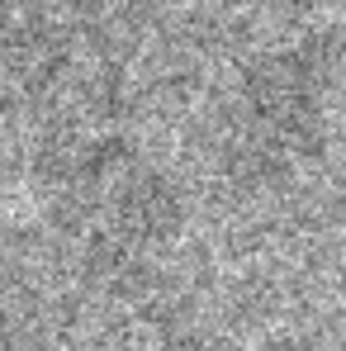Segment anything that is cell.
I'll use <instances>...</instances> for the list:
<instances>
[{"mask_svg":"<svg viewBox=\"0 0 346 351\" xmlns=\"http://www.w3.org/2000/svg\"><path fill=\"white\" fill-rule=\"evenodd\" d=\"M76 214L86 233L128 247L162 233V223L171 219V199L147 167L128 162L123 152H95L76 171Z\"/></svg>","mask_w":346,"mask_h":351,"instance_id":"6da1fadb","label":"cell"},{"mask_svg":"<svg viewBox=\"0 0 346 351\" xmlns=\"http://www.w3.org/2000/svg\"><path fill=\"white\" fill-rule=\"evenodd\" d=\"M0 351H5V304H0Z\"/></svg>","mask_w":346,"mask_h":351,"instance_id":"7a4b0ae2","label":"cell"}]
</instances>
